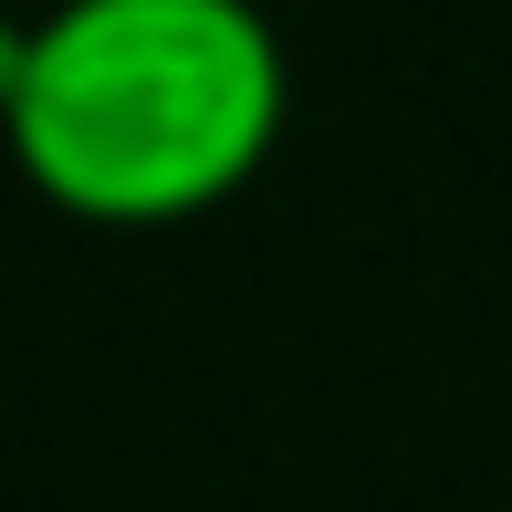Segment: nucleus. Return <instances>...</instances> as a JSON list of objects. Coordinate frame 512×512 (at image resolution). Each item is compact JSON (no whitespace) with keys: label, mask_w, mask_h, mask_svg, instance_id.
<instances>
[{"label":"nucleus","mask_w":512,"mask_h":512,"mask_svg":"<svg viewBox=\"0 0 512 512\" xmlns=\"http://www.w3.org/2000/svg\"><path fill=\"white\" fill-rule=\"evenodd\" d=\"M21 53H32V32H11V21H0V115H11V84H21Z\"/></svg>","instance_id":"f03ea898"},{"label":"nucleus","mask_w":512,"mask_h":512,"mask_svg":"<svg viewBox=\"0 0 512 512\" xmlns=\"http://www.w3.org/2000/svg\"><path fill=\"white\" fill-rule=\"evenodd\" d=\"M0 136L74 220H199L283 136V42L251 0H63L32 21Z\"/></svg>","instance_id":"f257e3e1"}]
</instances>
